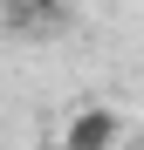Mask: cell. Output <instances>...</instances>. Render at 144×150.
Masks as SVG:
<instances>
[{"label":"cell","instance_id":"1","mask_svg":"<svg viewBox=\"0 0 144 150\" xmlns=\"http://www.w3.org/2000/svg\"><path fill=\"white\" fill-rule=\"evenodd\" d=\"M110 143H117V116L110 109H76V116H69L62 150H110Z\"/></svg>","mask_w":144,"mask_h":150},{"label":"cell","instance_id":"2","mask_svg":"<svg viewBox=\"0 0 144 150\" xmlns=\"http://www.w3.org/2000/svg\"><path fill=\"white\" fill-rule=\"evenodd\" d=\"M21 7H34V14H55V7H62V0H21Z\"/></svg>","mask_w":144,"mask_h":150}]
</instances>
